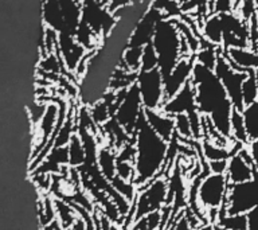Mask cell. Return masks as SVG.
<instances>
[{"mask_svg":"<svg viewBox=\"0 0 258 230\" xmlns=\"http://www.w3.org/2000/svg\"><path fill=\"white\" fill-rule=\"evenodd\" d=\"M42 18L44 27L51 28L58 34L69 32L58 0H42Z\"/></svg>","mask_w":258,"mask_h":230,"instance_id":"e0dca14e","label":"cell"},{"mask_svg":"<svg viewBox=\"0 0 258 230\" xmlns=\"http://www.w3.org/2000/svg\"><path fill=\"white\" fill-rule=\"evenodd\" d=\"M227 214H247L258 205V174L251 181L230 185L226 199Z\"/></svg>","mask_w":258,"mask_h":230,"instance_id":"52a82bcc","label":"cell"},{"mask_svg":"<svg viewBox=\"0 0 258 230\" xmlns=\"http://www.w3.org/2000/svg\"><path fill=\"white\" fill-rule=\"evenodd\" d=\"M227 160H229V159H227ZM227 160L209 161L210 171L215 174H226V169H227Z\"/></svg>","mask_w":258,"mask_h":230,"instance_id":"f35d334b","label":"cell"},{"mask_svg":"<svg viewBox=\"0 0 258 230\" xmlns=\"http://www.w3.org/2000/svg\"><path fill=\"white\" fill-rule=\"evenodd\" d=\"M97 165L100 168L101 174L104 175L109 182L113 178L117 177V149L112 145L102 144L98 151L97 156Z\"/></svg>","mask_w":258,"mask_h":230,"instance_id":"d6986e66","label":"cell"},{"mask_svg":"<svg viewBox=\"0 0 258 230\" xmlns=\"http://www.w3.org/2000/svg\"><path fill=\"white\" fill-rule=\"evenodd\" d=\"M192 85L198 110L206 116L222 136L231 140V114L234 105L217 73L195 62Z\"/></svg>","mask_w":258,"mask_h":230,"instance_id":"6da1fadb","label":"cell"},{"mask_svg":"<svg viewBox=\"0 0 258 230\" xmlns=\"http://www.w3.org/2000/svg\"><path fill=\"white\" fill-rule=\"evenodd\" d=\"M69 151V167L72 168H81L86 163V151H85L84 143L78 135H74L72 140L68 144Z\"/></svg>","mask_w":258,"mask_h":230,"instance_id":"d4e9b609","label":"cell"},{"mask_svg":"<svg viewBox=\"0 0 258 230\" xmlns=\"http://www.w3.org/2000/svg\"><path fill=\"white\" fill-rule=\"evenodd\" d=\"M202 39L217 47L223 44V23L219 14H209L206 16L201 26Z\"/></svg>","mask_w":258,"mask_h":230,"instance_id":"ac0fdd59","label":"cell"},{"mask_svg":"<svg viewBox=\"0 0 258 230\" xmlns=\"http://www.w3.org/2000/svg\"><path fill=\"white\" fill-rule=\"evenodd\" d=\"M206 44H202V47L194 54L195 62L205 68H209L211 70H215V66L218 64V60L222 54V47H217L214 44H210L205 42Z\"/></svg>","mask_w":258,"mask_h":230,"instance_id":"7402d4cb","label":"cell"},{"mask_svg":"<svg viewBox=\"0 0 258 230\" xmlns=\"http://www.w3.org/2000/svg\"><path fill=\"white\" fill-rule=\"evenodd\" d=\"M168 177H165L164 174H161L153 181L137 189L136 199L133 202V207H135L133 222L139 221L140 218L153 211L164 209L168 203Z\"/></svg>","mask_w":258,"mask_h":230,"instance_id":"277c9868","label":"cell"},{"mask_svg":"<svg viewBox=\"0 0 258 230\" xmlns=\"http://www.w3.org/2000/svg\"><path fill=\"white\" fill-rule=\"evenodd\" d=\"M143 48L139 46H129L125 48L122 58H121L120 66L126 69L129 72L139 73L141 70V56H143Z\"/></svg>","mask_w":258,"mask_h":230,"instance_id":"4316f807","label":"cell"},{"mask_svg":"<svg viewBox=\"0 0 258 230\" xmlns=\"http://www.w3.org/2000/svg\"><path fill=\"white\" fill-rule=\"evenodd\" d=\"M144 110L145 109L143 101H141L140 92H139L137 85L135 84L131 88L126 89L122 100L114 110L113 117L126 129L129 135L133 136L141 117L144 116Z\"/></svg>","mask_w":258,"mask_h":230,"instance_id":"9c48e42d","label":"cell"},{"mask_svg":"<svg viewBox=\"0 0 258 230\" xmlns=\"http://www.w3.org/2000/svg\"><path fill=\"white\" fill-rule=\"evenodd\" d=\"M110 230H122V229H121L120 225H117V223H113L112 229H110Z\"/></svg>","mask_w":258,"mask_h":230,"instance_id":"7bdbcfd3","label":"cell"},{"mask_svg":"<svg viewBox=\"0 0 258 230\" xmlns=\"http://www.w3.org/2000/svg\"><path fill=\"white\" fill-rule=\"evenodd\" d=\"M63 167H69V151L66 147H54L47 153L43 161L36 167L32 174H50L55 175L63 171Z\"/></svg>","mask_w":258,"mask_h":230,"instance_id":"9a60e30c","label":"cell"},{"mask_svg":"<svg viewBox=\"0 0 258 230\" xmlns=\"http://www.w3.org/2000/svg\"><path fill=\"white\" fill-rule=\"evenodd\" d=\"M242 94H243L245 105L251 104L258 100V81L254 70H250L247 73V77L243 82V88H242Z\"/></svg>","mask_w":258,"mask_h":230,"instance_id":"4dcf8cb0","label":"cell"},{"mask_svg":"<svg viewBox=\"0 0 258 230\" xmlns=\"http://www.w3.org/2000/svg\"><path fill=\"white\" fill-rule=\"evenodd\" d=\"M175 117V129H176V136L179 137L180 141H188L195 140L194 139V128L191 119L188 114L181 113V114H176Z\"/></svg>","mask_w":258,"mask_h":230,"instance_id":"f1b7e54d","label":"cell"},{"mask_svg":"<svg viewBox=\"0 0 258 230\" xmlns=\"http://www.w3.org/2000/svg\"><path fill=\"white\" fill-rule=\"evenodd\" d=\"M247 149H249L250 156H251V160H253L254 169H255V174H258V137L254 139V140L249 141L246 144Z\"/></svg>","mask_w":258,"mask_h":230,"instance_id":"74e56055","label":"cell"},{"mask_svg":"<svg viewBox=\"0 0 258 230\" xmlns=\"http://www.w3.org/2000/svg\"><path fill=\"white\" fill-rule=\"evenodd\" d=\"M82 22L88 24L102 40L116 27L117 18L101 0H82Z\"/></svg>","mask_w":258,"mask_h":230,"instance_id":"30bf717a","label":"cell"},{"mask_svg":"<svg viewBox=\"0 0 258 230\" xmlns=\"http://www.w3.org/2000/svg\"><path fill=\"white\" fill-rule=\"evenodd\" d=\"M226 175L229 179L230 185L235 183H243V182L251 181L257 174L254 169L253 160L250 156L247 147H243L237 153H234L227 160V169Z\"/></svg>","mask_w":258,"mask_h":230,"instance_id":"4fadbf2b","label":"cell"},{"mask_svg":"<svg viewBox=\"0 0 258 230\" xmlns=\"http://www.w3.org/2000/svg\"><path fill=\"white\" fill-rule=\"evenodd\" d=\"M48 101H43L38 98V100L34 102V104L28 108V114H30V120L34 125H38L40 123V120L43 119L44 113H46V109H47Z\"/></svg>","mask_w":258,"mask_h":230,"instance_id":"836d02e7","label":"cell"},{"mask_svg":"<svg viewBox=\"0 0 258 230\" xmlns=\"http://www.w3.org/2000/svg\"><path fill=\"white\" fill-rule=\"evenodd\" d=\"M144 117L147 123L151 125V128L163 137L165 141H171L173 137L176 136V129H175V117L168 114V113L163 112L161 109L157 110H151V109H145Z\"/></svg>","mask_w":258,"mask_h":230,"instance_id":"5bb4252c","label":"cell"},{"mask_svg":"<svg viewBox=\"0 0 258 230\" xmlns=\"http://www.w3.org/2000/svg\"><path fill=\"white\" fill-rule=\"evenodd\" d=\"M202 145V153L207 161L211 160H227L233 152L231 148L226 147V145L218 144L215 141L210 140V139H203L201 143Z\"/></svg>","mask_w":258,"mask_h":230,"instance_id":"603a6c76","label":"cell"},{"mask_svg":"<svg viewBox=\"0 0 258 230\" xmlns=\"http://www.w3.org/2000/svg\"><path fill=\"white\" fill-rule=\"evenodd\" d=\"M117 177L122 178L125 181L135 182L136 178V167L133 161L117 160Z\"/></svg>","mask_w":258,"mask_h":230,"instance_id":"d590c367","label":"cell"},{"mask_svg":"<svg viewBox=\"0 0 258 230\" xmlns=\"http://www.w3.org/2000/svg\"><path fill=\"white\" fill-rule=\"evenodd\" d=\"M152 44L159 56V69L163 76L171 72L183 56H188L173 18H163L159 22L153 34Z\"/></svg>","mask_w":258,"mask_h":230,"instance_id":"3957f363","label":"cell"},{"mask_svg":"<svg viewBox=\"0 0 258 230\" xmlns=\"http://www.w3.org/2000/svg\"><path fill=\"white\" fill-rule=\"evenodd\" d=\"M68 230H73V229H68Z\"/></svg>","mask_w":258,"mask_h":230,"instance_id":"bcb514c9","label":"cell"},{"mask_svg":"<svg viewBox=\"0 0 258 230\" xmlns=\"http://www.w3.org/2000/svg\"><path fill=\"white\" fill-rule=\"evenodd\" d=\"M214 230H227V229H225V227L219 225V223H214Z\"/></svg>","mask_w":258,"mask_h":230,"instance_id":"b9f144b4","label":"cell"},{"mask_svg":"<svg viewBox=\"0 0 258 230\" xmlns=\"http://www.w3.org/2000/svg\"><path fill=\"white\" fill-rule=\"evenodd\" d=\"M136 85L140 92L144 109L157 110L163 108L167 101L164 88V76L159 68L152 70H140L137 74Z\"/></svg>","mask_w":258,"mask_h":230,"instance_id":"8992f818","label":"cell"},{"mask_svg":"<svg viewBox=\"0 0 258 230\" xmlns=\"http://www.w3.org/2000/svg\"><path fill=\"white\" fill-rule=\"evenodd\" d=\"M195 230H214V223H210V222H207V223H201Z\"/></svg>","mask_w":258,"mask_h":230,"instance_id":"60d3db41","label":"cell"},{"mask_svg":"<svg viewBox=\"0 0 258 230\" xmlns=\"http://www.w3.org/2000/svg\"><path fill=\"white\" fill-rule=\"evenodd\" d=\"M214 72L217 73V76L219 77V80L225 86L226 92L229 94V98L233 102L234 108L242 110V108L245 106L242 88H243V82H245L249 72H242V70H238V69L234 68L231 62L223 55V52L219 56Z\"/></svg>","mask_w":258,"mask_h":230,"instance_id":"ba28073f","label":"cell"},{"mask_svg":"<svg viewBox=\"0 0 258 230\" xmlns=\"http://www.w3.org/2000/svg\"><path fill=\"white\" fill-rule=\"evenodd\" d=\"M169 230H195L194 229V226L191 225V222H189L188 217H187V214H183L180 217L177 218L176 222L171 226V229Z\"/></svg>","mask_w":258,"mask_h":230,"instance_id":"8d00e7d4","label":"cell"},{"mask_svg":"<svg viewBox=\"0 0 258 230\" xmlns=\"http://www.w3.org/2000/svg\"><path fill=\"white\" fill-rule=\"evenodd\" d=\"M247 230H258V205L247 213Z\"/></svg>","mask_w":258,"mask_h":230,"instance_id":"ab89813d","label":"cell"},{"mask_svg":"<svg viewBox=\"0 0 258 230\" xmlns=\"http://www.w3.org/2000/svg\"><path fill=\"white\" fill-rule=\"evenodd\" d=\"M223 55L231 62L234 68L242 72H250L258 68V52L250 47H233L222 50Z\"/></svg>","mask_w":258,"mask_h":230,"instance_id":"2e32d148","label":"cell"},{"mask_svg":"<svg viewBox=\"0 0 258 230\" xmlns=\"http://www.w3.org/2000/svg\"><path fill=\"white\" fill-rule=\"evenodd\" d=\"M110 185H112L113 189L116 190V191H118V193H120L125 199H128L131 203L135 202L137 195V186L135 185L133 182L125 181L122 178L116 177L110 181Z\"/></svg>","mask_w":258,"mask_h":230,"instance_id":"f546056e","label":"cell"},{"mask_svg":"<svg viewBox=\"0 0 258 230\" xmlns=\"http://www.w3.org/2000/svg\"><path fill=\"white\" fill-rule=\"evenodd\" d=\"M165 18L157 8L149 6V8L141 16L137 24L133 28L131 38H129V46H139L144 47L145 44L152 42L153 34L156 31L159 22Z\"/></svg>","mask_w":258,"mask_h":230,"instance_id":"7c38bea8","label":"cell"},{"mask_svg":"<svg viewBox=\"0 0 258 230\" xmlns=\"http://www.w3.org/2000/svg\"><path fill=\"white\" fill-rule=\"evenodd\" d=\"M68 31L74 34L82 19V0H58Z\"/></svg>","mask_w":258,"mask_h":230,"instance_id":"ffe728a7","label":"cell"},{"mask_svg":"<svg viewBox=\"0 0 258 230\" xmlns=\"http://www.w3.org/2000/svg\"><path fill=\"white\" fill-rule=\"evenodd\" d=\"M230 182L226 174L210 172L202 179L198 189V205L203 211L219 210L226 203Z\"/></svg>","mask_w":258,"mask_h":230,"instance_id":"5b68a950","label":"cell"},{"mask_svg":"<svg viewBox=\"0 0 258 230\" xmlns=\"http://www.w3.org/2000/svg\"><path fill=\"white\" fill-rule=\"evenodd\" d=\"M194 68H195V58L194 55L183 56L175 68L164 76V88L167 100L175 96L179 90L192 81Z\"/></svg>","mask_w":258,"mask_h":230,"instance_id":"8fae6325","label":"cell"},{"mask_svg":"<svg viewBox=\"0 0 258 230\" xmlns=\"http://www.w3.org/2000/svg\"><path fill=\"white\" fill-rule=\"evenodd\" d=\"M231 140L239 141L242 144H247L249 143L243 116H242L241 109L237 108H234L233 114H231Z\"/></svg>","mask_w":258,"mask_h":230,"instance_id":"83f0119b","label":"cell"},{"mask_svg":"<svg viewBox=\"0 0 258 230\" xmlns=\"http://www.w3.org/2000/svg\"><path fill=\"white\" fill-rule=\"evenodd\" d=\"M242 116L245 121L246 132L249 141L254 140L258 137V100L251 102V104L245 105L242 108Z\"/></svg>","mask_w":258,"mask_h":230,"instance_id":"484cf974","label":"cell"},{"mask_svg":"<svg viewBox=\"0 0 258 230\" xmlns=\"http://www.w3.org/2000/svg\"><path fill=\"white\" fill-rule=\"evenodd\" d=\"M54 202H55L56 219L59 221L60 226L64 230L72 229L74 223H76L77 218H78L74 207L68 201L60 199V198H54Z\"/></svg>","mask_w":258,"mask_h":230,"instance_id":"cb8c5ba5","label":"cell"},{"mask_svg":"<svg viewBox=\"0 0 258 230\" xmlns=\"http://www.w3.org/2000/svg\"><path fill=\"white\" fill-rule=\"evenodd\" d=\"M39 219L40 225L46 226L56 219V210L54 198L44 197L39 202Z\"/></svg>","mask_w":258,"mask_h":230,"instance_id":"1f68e13d","label":"cell"},{"mask_svg":"<svg viewBox=\"0 0 258 230\" xmlns=\"http://www.w3.org/2000/svg\"><path fill=\"white\" fill-rule=\"evenodd\" d=\"M133 141L136 147V178L133 183L137 186V189H140L155 178L164 174L169 143L151 128L144 116L141 117L133 133Z\"/></svg>","mask_w":258,"mask_h":230,"instance_id":"7a4b0ae2","label":"cell"},{"mask_svg":"<svg viewBox=\"0 0 258 230\" xmlns=\"http://www.w3.org/2000/svg\"><path fill=\"white\" fill-rule=\"evenodd\" d=\"M177 2H179V3H180L181 6H183V4L187 3V2H188V0H177Z\"/></svg>","mask_w":258,"mask_h":230,"instance_id":"ee69618b","label":"cell"},{"mask_svg":"<svg viewBox=\"0 0 258 230\" xmlns=\"http://www.w3.org/2000/svg\"><path fill=\"white\" fill-rule=\"evenodd\" d=\"M159 68V56L153 47L152 42L145 44L143 48V56H141V70H152Z\"/></svg>","mask_w":258,"mask_h":230,"instance_id":"d6a6232c","label":"cell"},{"mask_svg":"<svg viewBox=\"0 0 258 230\" xmlns=\"http://www.w3.org/2000/svg\"><path fill=\"white\" fill-rule=\"evenodd\" d=\"M255 4H257V7H258V0H255Z\"/></svg>","mask_w":258,"mask_h":230,"instance_id":"f6af8a7d","label":"cell"},{"mask_svg":"<svg viewBox=\"0 0 258 230\" xmlns=\"http://www.w3.org/2000/svg\"><path fill=\"white\" fill-rule=\"evenodd\" d=\"M215 223H219L227 230H247V214H227L226 205L218 211Z\"/></svg>","mask_w":258,"mask_h":230,"instance_id":"44dd1931","label":"cell"},{"mask_svg":"<svg viewBox=\"0 0 258 230\" xmlns=\"http://www.w3.org/2000/svg\"><path fill=\"white\" fill-rule=\"evenodd\" d=\"M237 7L235 0H210V14L234 12Z\"/></svg>","mask_w":258,"mask_h":230,"instance_id":"e575fe53","label":"cell"}]
</instances>
